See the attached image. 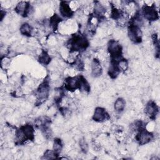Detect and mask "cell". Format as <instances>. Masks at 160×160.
<instances>
[{
	"instance_id": "cell-11",
	"label": "cell",
	"mask_w": 160,
	"mask_h": 160,
	"mask_svg": "<svg viewBox=\"0 0 160 160\" xmlns=\"http://www.w3.org/2000/svg\"><path fill=\"white\" fill-rule=\"evenodd\" d=\"M29 10L30 5L28 2L21 1L19 2L15 8L16 12L24 17L27 16V15L29 12Z\"/></svg>"
},
{
	"instance_id": "cell-20",
	"label": "cell",
	"mask_w": 160,
	"mask_h": 160,
	"mask_svg": "<svg viewBox=\"0 0 160 160\" xmlns=\"http://www.w3.org/2000/svg\"><path fill=\"white\" fill-rule=\"evenodd\" d=\"M61 21V19L60 18V17H59L57 14H54L51 19L50 20V22H51V26H52L54 28H55L58 23Z\"/></svg>"
},
{
	"instance_id": "cell-12",
	"label": "cell",
	"mask_w": 160,
	"mask_h": 160,
	"mask_svg": "<svg viewBox=\"0 0 160 160\" xmlns=\"http://www.w3.org/2000/svg\"><path fill=\"white\" fill-rule=\"evenodd\" d=\"M59 12L61 16L64 18H71L73 15V11L71 10L69 5L65 1L61 2Z\"/></svg>"
},
{
	"instance_id": "cell-8",
	"label": "cell",
	"mask_w": 160,
	"mask_h": 160,
	"mask_svg": "<svg viewBox=\"0 0 160 160\" xmlns=\"http://www.w3.org/2000/svg\"><path fill=\"white\" fill-rule=\"evenodd\" d=\"M81 76L69 77L66 79L65 88L68 91H74L80 88Z\"/></svg>"
},
{
	"instance_id": "cell-10",
	"label": "cell",
	"mask_w": 160,
	"mask_h": 160,
	"mask_svg": "<svg viewBox=\"0 0 160 160\" xmlns=\"http://www.w3.org/2000/svg\"><path fill=\"white\" fill-rule=\"evenodd\" d=\"M144 111L146 114L148 116L149 118L154 119L159 112V108L156 102L152 101H150L147 103Z\"/></svg>"
},
{
	"instance_id": "cell-18",
	"label": "cell",
	"mask_w": 160,
	"mask_h": 160,
	"mask_svg": "<svg viewBox=\"0 0 160 160\" xmlns=\"http://www.w3.org/2000/svg\"><path fill=\"white\" fill-rule=\"evenodd\" d=\"M39 62L43 65H48L51 62V57L46 51H42L39 57Z\"/></svg>"
},
{
	"instance_id": "cell-4",
	"label": "cell",
	"mask_w": 160,
	"mask_h": 160,
	"mask_svg": "<svg viewBox=\"0 0 160 160\" xmlns=\"http://www.w3.org/2000/svg\"><path fill=\"white\" fill-rule=\"evenodd\" d=\"M49 86L48 82L47 81H44L38 88L36 91V98L37 101L36 103L38 104H42L44 101H45L49 96Z\"/></svg>"
},
{
	"instance_id": "cell-6",
	"label": "cell",
	"mask_w": 160,
	"mask_h": 160,
	"mask_svg": "<svg viewBox=\"0 0 160 160\" xmlns=\"http://www.w3.org/2000/svg\"><path fill=\"white\" fill-rule=\"evenodd\" d=\"M136 139L139 145H144L152 141L153 134L144 128L138 131Z\"/></svg>"
},
{
	"instance_id": "cell-22",
	"label": "cell",
	"mask_w": 160,
	"mask_h": 160,
	"mask_svg": "<svg viewBox=\"0 0 160 160\" xmlns=\"http://www.w3.org/2000/svg\"><path fill=\"white\" fill-rule=\"evenodd\" d=\"M79 146L81 148V149H82V151L84 152H86L88 151V144L86 143V141L84 139H81L79 142Z\"/></svg>"
},
{
	"instance_id": "cell-21",
	"label": "cell",
	"mask_w": 160,
	"mask_h": 160,
	"mask_svg": "<svg viewBox=\"0 0 160 160\" xmlns=\"http://www.w3.org/2000/svg\"><path fill=\"white\" fill-rule=\"evenodd\" d=\"M56 154H54L53 150H49L48 149L44 154V157L43 158L44 159H54L56 158Z\"/></svg>"
},
{
	"instance_id": "cell-17",
	"label": "cell",
	"mask_w": 160,
	"mask_h": 160,
	"mask_svg": "<svg viewBox=\"0 0 160 160\" xmlns=\"http://www.w3.org/2000/svg\"><path fill=\"white\" fill-rule=\"evenodd\" d=\"M62 148V141L60 139L56 138L54 139V145H53V151L56 156H58Z\"/></svg>"
},
{
	"instance_id": "cell-5",
	"label": "cell",
	"mask_w": 160,
	"mask_h": 160,
	"mask_svg": "<svg viewBox=\"0 0 160 160\" xmlns=\"http://www.w3.org/2000/svg\"><path fill=\"white\" fill-rule=\"evenodd\" d=\"M128 36L134 43H139L142 40V32L140 27L129 24L128 28Z\"/></svg>"
},
{
	"instance_id": "cell-1",
	"label": "cell",
	"mask_w": 160,
	"mask_h": 160,
	"mask_svg": "<svg viewBox=\"0 0 160 160\" xmlns=\"http://www.w3.org/2000/svg\"><path fill=\"white\" fill-rule=\"evenodd\" d=\"M16 135L19 143H22L24 141L33 140L34 138V128L31 124L24 125L16 131Z\"/></svg>"
},
{
	"instance_id": "cell-3",
	"label": "cell",
	"mask_w": 160,
	"mask_h": 160,
	"mask_svg": "<svg viewBox=\"0 0 160 160\" xmlns=\"http://www.w3.org/2000/svg\"><path fill=\"white\" fill-rule=\"evenodd\" d=\"M108 49L109 52L111 62H117L122 59V47L115 40H110L108 43Z\"/></svg>"
},
{
	"instance_id": "cell-9",
	"label": "cell",
	"mask_w": 160,
	"mask_h": 160,
	"mask_svg": "<svg viewBox=\"0 0 160 160\" xmlns=\"http://www.w3.org/2000/svg\"><path fill=\"white\" fill-rule=\"evenodd\" d=\"M109 119V116L104 108L97 107L94 112L92 119L96 122H103Z\"/></svg>"
},
{
	"instance_id": "cell-15",
	"label": "cell",
	"mask_w": 160,
	"mask_h": 160,
	"mask_svg": "<svg viewBox=\"0 0 160 160\" xmlns=\"http://www.w3.org/2000/svg\"><path fill=\"white\" fill-rule=\"evenodd\" d=\"M126 106V101L122 98H118L114 104V109L116 112H122Z\"/></svg>"
},
{
	"instance_id": "cell-16",
	"label": "cell",
	"mask_w": 160,
	"mask_h": 160,
	"mask_svg": "<svg viewBox=\"0 0 160 160\" xmlns=\"http://www.w3.org/2000/svg\"><path fill=\"white\" fill-rule=\"evenodd\" d=\"M32 27L28 23H23L20 27V32L21 34L29 37L32 34Z\"/></svg>"
},
{
	"instance_id": "cell-14",
	"label": "cell",
	"mask_w": 160,
	"mask_h": 160,
	"mask_svg": "<svg viewBox=\"0 0 160 160\" xmlns=\"http://www.w3.org/2000/svg\"><path fill=\"white\" fill-rule=\"evenodd\" d=\"M121 72L120 70L117 66V64L115 62H111V64L109 66L108 74L109 76L112 79H115L117 78V76L119 75V74Z\"/></svg>"
},
{
	"instance_id": "cell-2",
	"label": "cell",
	"mask_w": 160,
	"mask_h": 160,
	"mask_svg": "<svg viewBox=\"0 0 160 160\" xmlns=\"http://www.w3.org/2000/svg\"><path fill=\"white\" fill-rule=\"evenodd\" d=\"M88 41L86 38L82 35H75L69 41L68 46L69 49L73 51L84 50L88 46Z\"/></svg>"
},
{
	"instance_id": "cell-13",
	"label": "cell",
	"mask_w": 160,
	"mask_h": 160,
	"mask_svg": "<svg viewBox=\"0 0 160 160\" xmlns=\"http://www.w3.org/2000/svg\"><path fill=\"white\" fill-rule=\"evenodd\" d=\"M102 69L99 61L98 59H93L91 63V74L94 77H99L101 75Z\"/></svg>"
},
{
	"instance_id": "cell-7",
	"label": "cell",
	"mask_w": 160,
	"mask_h": 160,
	"mask_svg": "<svg viewBox=\"0 0 160 160\" xmlns=\"http://www.w3.org/2000/svg\"><path fill=\"white\" fill-rule=\"evenodd\" d=\"M142 14L144 18L149 21H156L159 18L158 13L154 6L144 5L142 9Z\"/></svg>"
},
{
	"instance_id": "cell-19",
	"label": "cell",
	"mask_w": 160,
	"mask_h": 160,
	"mask_svg": "<svg viewBox=\"0 0 160 160\" xmlns=\"http://www.w3.org/2000/svg\"><path fill=\"white\" fill-rule=\"evenodd\" d=\"M106 10L104 7L101 4L100 2H97L95 5H94V14L96 16H101L104 14V13L105 12Z\"/></svg>"
}]
</instances>
